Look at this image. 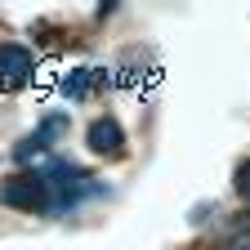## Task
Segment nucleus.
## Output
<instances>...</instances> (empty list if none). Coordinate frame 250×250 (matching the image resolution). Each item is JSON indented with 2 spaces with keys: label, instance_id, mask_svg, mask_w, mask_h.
I'll use <instances>...</instances> for the list:
<instances>
[{
  "label": "nucleus",
  "instance_id": "nucleus-6",
  "mask_svg": "<svg viewBox=\"0 0 250 250\" xmlns=\"http://www.w3.org/2000/svg\"><path fill=\"white\" fill-rule=\"evenodd\" d=\"M45 147H49V143H45L41 134H27V139L14 147V156H18V161H31V156H45Z\"/></svg>",
  "mask_w": 250,
  "mask_h": 250
},
{
  "label": "nucleus",
  "instance_id": "nucleus-1",
  "mask_svg": "<svg viewBox=\"0 0 250 250\" xmlns=\"http://www.w3.org/2000/svg\"><path fill=\"white\" fill-rule=\"evenodd\" d=\"M41 179L49 183V214H67V210H76L81 201L107 192L103 179L85 174L76 161H62V156H49V161L41 166Z\"/></svg>",
  "mask_w": 250,
  "mask_h": 250
},
{
  "label": "nucleus",
  "instance_id": "nucleus-2",
  "mask_svg": "<svg viewBox=\"0 0 250 250\" xmlns=\"http://www.w3.org/2000/svg\"><path fill=\"white\" fill-rule=\"evenodd\" d=\"M0 206L27 210V214L49 210V183L41 179V170H18L9 179H0Z\"/></svg>",
  "mask_w": 250,
  "mask_h": 250
},
{
  "label": "nucleus",
  "instance_id": "nucleus-8",
  "mask_svg": "<svg viewBox=\"0 0 250 250\" xmlns=\"http://www.w3.org/2000/svg\"><path fill=\"white\" fill-rule=\"evenodd\" d=\"M237 197L250 206V161H241V166H237Z\"/></svg>",
  "mask_w": 250,
  "mask_h": 250
},
{
  "label": "nucleus",
  "instance_id": "nucleus-5",
  "mask_svg": "<svg viewBox=\"0 0 250 250\" xmlns=\"http://www.w3.org/2000/svg\"><path fill=\"white\" fill-rule=\"evenodd\" d=\"M103 85H112V72L107 67H72V72L58 76V89L67 94V99H85V94L103 89Z\"/></svg>",
  "mask_w": 250,
  "mask_h": 250
},
{
  "label": "nucleus",
  "instance_id": "nucleus-3",
  "mask_svg": "<svg viewBox=\"0 0 250 250\" xmlns=\"http://www.w3.org/2000/svg\"><path fill=\"white\" fill-rule=\"evenodd\" d=\"M36 67H41V58L31 45L22 41H5L0 45V89H22L36 81Z\"/></svg>",
  "mask_w": 250,
  "mask_h": 250
},
{
  "label": "nucleus",
  "instance_id": "nucleus-7",
  "mask_svg": "<svg viewBox=\"0 0 250 250\" xmlns=\"http://www.w3.org/2000/svg\"><path fill=\"white\" fill-rule=\"evenodd\" d=\"M62 130H67V116H62V112H54V116H45V121H41V130H36V134H41L45 143H54Z\"/></svg>",
  "mask_w": 250,
  "mask_h": 250
},
{
  "label": "nucleus",
  "instance_id": "nucleus-4",
  "mask_svg": "<svg viewBox=\"0 0 250 250\" xmlns=\"http://www.w3.org/2000/svg\"><path fill=\"white\" fill-rule=\"evenodd\" d=\"M85 147H89L94 156H125V152H130L125 130H121L116 116H94V121L85 125Z\"/></svg>",
  "mask_w": 250,
  "mask_h": 250
}]
</instances>
